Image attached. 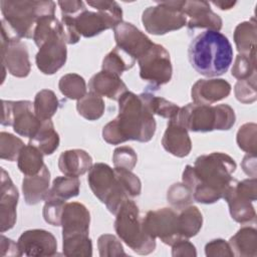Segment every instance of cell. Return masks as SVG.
<instances>
[{
  "instance_id": "f546056e",
  "label": "cell",
  "mask_w": 257,
  "mask_h": 257,
  "mask_svg": "<svg viewBox=\"0 0 257 257\" xmlns=\"http://www.w3.org/2000/svg\"><path fill=\"white\" fill-rule=\"evenodd\" d=\"M203 225V216L198 207L188 206L179 213V229L183 239L196 236Z\"/></svg>"
},
{
  "instance_id": "db71d44e",
  "label": "cell",
  "mask_w": 257,
  "mask_h": 257,
  "mask_svg": "<svg viewBox=\"0 0 257 257\" xmlns=\"http://www.w3.org/2000/svg\"><path fill=\"white\" fill-rule=\"evenodd\" d=\"M215 6L219 7L221 10H229L236 5V2H224V1H213Z\"/></svg>"
},
{
  "instance_id": "ac0fdd59",
  "label": "cell",
  "mask_w": 257,
  "mask_h": 257,
  "mask_svg": "<svg viewBox=\"0 0 257 257\" xmlns=\"http://www.w3.org/2000/svg\"><path fill=\"white\" fill-rule=\"evenodd\" d=\"M183 12L187 17V27L189 30L206 28L207 30L220 31L223 21L215 13L210 3L207 1H186L184 0Z\"/></svg>"
},
{
  "instance_id": "2e32d148",
  "label": "cell",
  "mask_w": 257,
  "mask_h": 257,
  "mask_svg": "<svg viewBox=\"0 0 257 257\" xmlns=\"http://www.w3.org/2000/svg\"><path fill=\"white\" fill-rule=\"evenodd\" d=\"M116 46L138 60L154 44L139 28L130 22H120L113 28Z\"/></svg>"
},
{
  "instance_id": "60d3db41",
  "label": "cell",
  "mask_w": 257,
  "mask_h": 257,
  "mask_svg": "<svg viewBox=\"0 0 257 257\" xmlns=\"http://www.w3.org/2000/svg\"><path fill=\"white\" fill-rule=\"evenodd\" d=\"M168 202L177 210H183L194 202L193 194L183 183L173 184L167 192Z\"/></svg>"
},
{
  "instance_id": "3957f363",
  "label": "cell",
  "mask_w": 257,
  "mask_h": 257,
  "mask_svg": "<svg viewBox=\"0 0 257 257\" xmlns=\"http://www.w3.org/2000/svg\"><path fill=\"white\" fill-rule=\"evenodd\" d=\"M188 54L192 67L207 77L224 74L233 61V48L229 39L214 30L198 34L191 41Z\"/></svg>"
},
{
  "instance_id": "d590c367",
  "label": "cell",
  "mask_w": 257,
  "mask_h": 257,
  "mask_svg": "<svg viewBox=\"0 0 257 257\" xmlns=\"http://www.w3.org/2000/svg\"><path fill=\"white\" fill-rule=\"evenodd\" d=\"M34 112L40 120L51 119L59 106V100L50 89H42L38 91L33 101Z\"/></svg>"
},
{
  "instance_id": "44dd1931",
  "label": "cell",
  "mask_w": 257,
  "mask_h": 257,
  "mask_svg": "<svg viewBox=\"0 0 257 257\" xmlns=\"http://www.w3.org/2000/svg\"><path fill=\"white\" fill-rule=\"evenodd\" d=\"M90 214L87 208L78 202L65 203L61 215L62 237L88 234Z\"/></svg>"
},
{
  "instance_id": "f5cc1de1",
  "label": "cell",
  "mask_w": 257,
  "mask_h": 257,
  "mask_svg": "<svg viewBox=\"0 0 257 257\" xmlns=\"http://www.w3.org/2000/svg\"><path fill=\"white\" fill-rule=\"evenodd\" d=\"M244 173L252 178H256V155L247 154L241 163Z\"/></svg>"
},
{
  "instance_id": "8992f818",
  "label": "cell",
  "mask_w": 257,
  "mask_h": 257,
  "mask_svg": "<svg viewBox=\"0 0 257 257\" xmlns=\"http://www.w3.org/2000/svg\"><path fill=\"white\" fill-rule=\"evenodd\" d=\"M115 216L114 230L121 241L140 255L154 252L156 239L145 231L139 207L133 200H126Z\"/></svg>"
},
{
  "instance_id": "4fadbf2b",
  "label": "cell",
  "mask_w": 257,
  "mask_h": 257,
  "mask_svg": "<svg viewBox=\"0 0 257 257\" xmlns=\"http://www.w3.org/2000/svg\"><path fill=\"white\" fill-rule=\"evenodd\" d=\"M1 59L2 67L19 78L28 76L31 70L29 53L26 44L13 35L1 22Z\"/></svg>"
},
{
  "instance_id": "ba28073f",
  "label": "cell",
  "mask_w": 257,
  "mask_h": 257,
  "mask_svg": "<svg viewBox=\"0 0 257 257\" xmlns=\"http://www.w3.org/2000/svg\"><path fill=\"white\" fill-rule=\"evenodd\" d=\"M87 183L93 195L115 215L122 204L131 199L117 179L114 169L107 164L96 163L88 171Z\"/></svg>"
},
{
  "instance_id": "e575fe53",
  "label": "cell",
  "mask_w": 257,
  "mask_h": 257,
  "mask_svg": "<svg viewBox=\"0 0 257 257\" xmlns=\"http://www.w3.org/2000/svg\"><path fill=\"white\" fill-rule=\"evenodd\" d=\"M56 35H63V27L61 22L54 15L43 16L37 21L34 29L33 40L38 47Z\"/></svg>"
},
{
  "instance_id": "6da1fadb",
  "label": "cell",
  "mask_w": 257,
  "mask_h": 257,
  "mask_svg": "<svg viewBox=\"0 0 257 257\" xmlns=\"http://www.w3.org/2000/svg\"><path fill=\"white\" fill-rule=\"evenodd\" d=\"M236 168V162L229 155L214 152L199 156L194 166L187 165L182 181L192 192L194 201L213 204L222 199L227 189L237 181L232 177Z\"/></svg>"
},
{
  "instance_id": "ab89813d",
  "label": "cell",
  "mask_w": 257,
  "mask_h": 257,
  "mask_svg": "<svg viewBox=\"0 0 257 257\" xmlns=\"http://www.w3.org/2000/svg\"><path fill=\"white\" fill-rule=\"evenodd\" d=\"M236 141L238 147L247 154L256 155L257 125L255 122H246L237 132Z\"/></svg>"
},
{
  "instance_id": "f907efd6",
  "label": "cell",
  "mask_w": 257,
  "mask_h": 257,
  "mask_svg": "<svg viewBox=\"0 0 257 257\" xmlns=\"http://www.w3.org/2000/svg\"><path fill=\"white\" fill-rule=\"evenodd\" d=\"M57 4L60 7L61 15H68L72 17H75L81 11L86 9L83 1H77V0L58 1Z\"/></svg>"
},
{
  "instance_id": "f6af8a7d",
  "label": "cell",
  "mask_w": 257,
  "mask_h": 257,
  "mask_svg": "<svg viewBox=\"0 0 257 257\" xmlns=\"http://www.w3.org/2000/svg\"><path fill=\"white\" fill-rule=\"evenodd\" d=\"M114 172L130 198L140 196L142 192V183L136 174L131 170L123 168H114Z\"/></svg>"
},
{
  "instance_id": "bcb514c9",
  "label": "cell",
  "mask_w": 257,
  "mask_h": 257,
  "mask_svg": "<svg viewBox=\"0 0 257 257\" xmlns=\"http://www.w3.org/2000/svg\"><path fill=\"white\" fill-rule=\"evenodd\" d=\"M65 203L66 201L55 198L45 199V204L42 212L45 222L52 226H61V215Z\"/></svg>"
},
{
  "instance_id": "9c48e42d",
  "label": "cell",
  "mask_w": 257,
  "mask_h": 257,
  "mask_svg": "<svg viewBox=\"0 0 257 257\" xmlns=\"http://www.w3.org/2000/svg\"><path fill=\"white\" fill-rule=\"evenodd\" d=\"M183 1H162L146 8L142 22L147 32L154 35H164L179 30L187 25V17L183 12Z\"/></svg>"
},
{
  "instance_id": "f1b7e54d",
  "label": "cell",
  "mask_w": 257,
  "mask_h": 257,
  "mask_svg": "<svg viewBox=\"0 0 257 257\" xmlns=\"http://www.w3.org/2000/svg\"><path fill=\"white\" fill-rule=\"evenodd\" d=\"M139 96L152 114H157L170 120L176 118L179 113L180 106L164 97L157 96L149 91L142 92Z\"/></svg>"
},
{
  "instance_id": "7bdbcfd3",
  "label": "cell",
  "mask_w": 257,
  "mask_h": 257,
  "mask_svg": "<svg viewBox=\"0 0 257 257\" xmlns=\"http://www.w3.org/2000/svg\"><path fill=\"white\" fill-rule=\"evenodd\" d=\"M97 248L99 256L111 257V256H126L120 241L111 234H102L97 239Z\"/></svg>"
},
{
  "instance_id": "8d00e7d4",
  "label": "cell",
  "mask_w": 257,
  "mask_h": 257,
  "mask_svg": "<svg viewBox=\"0 0 257 257\" xmlns=\"http://www.w3.org/2000/svg\"><path fill=\"white\" fill-rule=\"evenodd\" d=\"M104 101L101 96L89 91L82 98L77 100L76 109L78 113L88 120L100 118L104 112Z\"/></svg>"
},
{
  "instance_id": "277c9868",
  "label": "cell",
  "mask_w": 257,
  "mask_h": 257,
  "mask_svg": "<svg viewBox=\"0 0 257 257\" xmlns=\"http://www.w3.org/2000/svg\"><path fill=\"white\" fill-rule=\"evenodd\" d=\"M1 22L18 38H33L37 21L46 15H54L56 4L53 1L16 0L0 1Z\"/></svg>"
},
{
  "instance_id": "74e56055",
  "label": "cell",
  "mask_w": 257,
  "mask_h": 257,
  "mask_svg": "<svg viewBox=\"0 0 257 257\" xmlns=\"http://www.w3.org/2000/svg\"><path fill=\"white\" fill-rule=\"evenodd\" d=\"M60 92L69 99H80L86 94V83L77 73H67L60 77L58 82Z\"/></svg>"
},
{
  "instance_id": "7c38bea8",
  "label": "cell",
  "mask_w": 257,
  "mask_h": 257,
  "mask_svg": "<svg viewBox=\"0 0 257 257\" xmlns=\"http://www.w3.org/2000/svg\"><path fill=\"white\" fill-rule=\"evenodd\" d=\"M3 112L1 124L11 125L19 136L31 139L39 130L42 120L34 112L30 100H2Z\"/></svg>"
},
{
  "instance_id": "836d02e7",
  "label": "cell",
  "mask_w": 257,
  "mask_h": 257,
  "mask_svg": "<svg viewBox=\"0 0 257 257\" xmlns=\"http://www.w3.org/2000/svg\"><path fill=\"white\" fill-rule=\"evenodd\" d=\"M136 61L137 60L131 55H128L125 51L115 46L110 52H108L104 56L101 68L102 70L120 76L124 71L131 69L135 65Z\"/></svg>"
},
{
  "instance_id": "816d5d0a",
  "label": "cell",
  "mask_w": 257,
  "mask_h": 257,
  "mask_svg": "<svg viewBox=\"0 0 257 257\" xmlns=\"http://www.w3.org/2000/svg\"><path fill=\"white\" fill-rule=\"evenodd\" d=\"M1 256H22L18 247V243L5 237L3 234L1 235Z\"/></svg>"
},
{
  "instance_id": "cb8c5ba5",
  "label": "cell",
  "mask_w": 257,
  "mask_h": 257,
  "mask_svg": "<svg viewBox=\"0 0 257 257\" xmlns=\"http://www.w3.org/2000/svg\"><path fill=\"white\" fill-rule=\"evenodd\" d=\"M50 172L44 165L42 170L33 176H25L22 181V192L27 205H36L45 201L49 192Z\"/></svg>"
},
{
  "instance_id": "681fc988",
  "label": "cell",
  "mask_w": 257,
  "mask_h": 257,
  "mask_svg": "<svg viewBox=\"0 0 257 257\" xmlns=\"http://www.w3.org/2000/svg\"><path fill=\"white\" fill-rule=\"evenodd\" d=\"M172 255L174 257H195L197 251L188 239H182L172 245Z\"/></svg>"
},
{
  "instance_id": "8fae6325",
  "label": "cell",
  "mask_w": 257,
  "mask_h": 257,
  "mask_svg": "<svg viewBox=\"0 0 257 257\" xmlns=\"http://www.w3.org/2000/svg\"><path fill=\"white\" fill-rule=\"evenodd\" d=\"M140 76L150 83L152 89H158L172 79L173 66L169 51L161 44L152 47L138 59Z\"/></svg>"
},
{
  "instance_id": "484cf974",
  "label": "cell",
  "mask_w": 257,
  "mask_h": 257,
  "mask_svg": "<svg viewBox=\"0 0 257 257\" xmlns=\"http://www.w3.org/2000/svg\"><path fill=\"white\" fill-rule=\"evenodd\" d=\"M234 42L240 54L256 56L257 28L254 17L249 21L239 23L234 30Z\"/></svg>"
},
{
  "instance_id": "9a60e30c",
  "label": "cell",
  "mask_w": 257,
  "mask_h": 257,
  "mask_svg": "<svg viewBox=\"0 0 257 257\" xmlns=\"http://www.w3.org/2000/svg\"><path fill=\"white\" fill-rule=\"evenodd\" d=\"M21 255L29 257H50L57 253V241L52 233L43 229L24 231L18 238Z\"/></svg>"
},
{
  "instance_id": "83f0119b",
  "label": "cell",
  "mask_w": 257,
  "mask_h": 257,
  "mask_svg": "<svg viewBox=\"0 0 257 257\" xmlns=\"http://www.w3.org/2000/svg\"><path fill=\"white\" fill-rule=\"evenodd\" d=\"M59 136L51 119L42 120L37 133L29 139V145L37 148L43 155H52L59 146Z\"/></svg>"
},
{
  "instance_id": "5bb4252c",
  "label": "cell",
  "mask_w": 257,
  "mask_h": 257,
  "mask_svg": "<svg viewBox=\"0 0 257 257\" xmlns=\"http://www.w3.org/2000/svg\"><path fill=\"white\" fill-rule=\"evenodd\" d=\"M145 231L153 238H159L172 246L182 240L179 229V214L172 208H161L149 211L143 218Z\"/></svg>"
},
{
  "instance_id": "c3c4849f",
  "label": "cell",
  "mask_w": 257,
  "mask_h": 257,
  "mask_svg": "<svg viewBox=\"0 0 257 257\" xmlns=\"http://www.w3.org/2000/svg\"><path fill=\"white\" fill-rule=\"evenodd\" d=\"M205 254L208 257H233L235 256L231 246L223 239H214L208 242L205 246Z\"/></svg>"
},
{
  "instance_id": "ee69618b",
  "label": "cell",
  "mask_w": 257,
  "mask_h": 257,
  "mask_svg": "<svg viewBox=\"0 0 257 257\" xmlns=\"http://www.w3.org/2000/svg\"><path fill=\"white\" fill-rule=\"evenodd\" d=\"M232 76L241 80L256 73V56L238 54L232 67Z\"/></svg>"
},
{
  "instance_id": "d6986e66",
  "label": "cell",
  "mask_w": 257,
  "mask_h": 257,
  "mask_svg": "<svg viewBox=\"0 0 257 257\" xmlns=\"http://www.w3.org/2000/svg\"><path fill=\"white\" fill-rule=\"evenodd\" d=\"M19 193L8 173L1 168V197H0V230L4 233L12 229L16 223V207Z\"/></svg>"
},
{
  "instance_id": "4316f807",
  "label": "cell",
  "mask_w": 257,
  "mask_h": 257,
  "mask_svg": "<svg viewBox=\"0 0 257 257\" xmlns=\"http://www.w3.org/2000/svg\"><path fill=\"white\" fill-rule=\"evenodd\" d=\"M234 255L239 257H255L257 255V230L245 226L238 230L228 242Z\"/></svg>"
},
{
  "instance_id": "f35d334b",
  "label": "cell",
  "mask_w": 257,
  "mask_h": 257,
  "mask_svg": "<svg viewBox=\"0 0 257 257\" xmlns=\"http://www.w3.org/2000/svg\"><path fill=\"white\" fill-rule=\"evenodd\" d=\"M24 143L18 137L7 133H0V158L9 162L17 161L21 150L24 148Z\"/></svg>"
},
{
  "instance_id": "30bf717a",
  "label": "cell",
  "mask_w": 257,
  "mask_h": 257,
  "mask_svg": "<svg viewBox=\"0 0 257 257\" xmlns=\"http://www.w3.org/2000/svg\"><path fill=\"white\" fill-rule=\"evenodd\" d=\"M223 199L228 203L233 220L241 224L255 222L256 212L252 203L257 199L256 178L236 181L227 189Z\"/></svg>"
},
{
  "instance_id": "7402d4cb",
  "label": "cell",
  "mask_w": 257,
  "mask_h": 257,
  "mask_svg": "<svg viewBox=\"0 0 257 257\" xmlns=\"http://www.w3.org/2000/svg\"><path fill=\"white\" fill-rule=\"evenodd\" d=\"M164 149L171 155L184 158L192 150V142L188 131L175 118L170 119L162 139Z\"/></svg>"
},
{
  "instance_id": "603a6c76",
  "label": "cell",
  "mask_w": 257,
  "mask_h": 257,
  "mask_svg": "<svg viewBox=\"0 0 257 257\" xmlns=\"http://www.w3.org/2000/svg\"><path fill=\"white\" fill-rule=\"evenodd\" d=\"M88 88L91 92L99 96H106L113 100H118L127 91L126 85L120 79V76L102 69L91 76L88 82Z\"/></svg>"
},
{
  "instance_id": "5b68a950",
  "label": "cell",
  "mask_w": 257,
  "mask_h": 257,
  "mask_svg": "<svg viewBox=\"0 0 257 257\" xmlns=\"http://www.w3.org/2000/svg\"><path fill=\"white\" fill-rule=\"evenodd\" d=\"M187 131L208 133L212 131H229L236 121L234 109L226 103L205 105L190 102L180 107L175 118Z\"/></svg>"
},
{
  "instance_id": "7dc6e473",
  "label": "cell",
  "mask_w": 257,
  "mask_h": 257,
  "mask_svg": "<svg viewBox=\"0 0 257 257\" xmlns=\"http://www.w3.org/2000/svg\"><path fill=\"white\" fill-rule=\"evenodd\" d=\"M112 162L114 168H123L133 170L138 162V156L135 150L128 146H121L113 151Z\"/></svg>"
},
{
  "instance_id": "d4e9b609",
  "label": "cell",
  "mask_w": 257,
  "mask_h": 257,
  "mask_svg": "<svg viewBox=\"0 0 257 257\" xmlns=\"http://www.w3.org/2000/svg\"><path fill=\"white\" fill-rule=\"evenodd\" d=\"M91 167L92 158L84 150H67L58 158V169L64 176L78 178L88 172Z\"/></svg>"
},
{
  "instance_id": "7a4b0ae2",
  "label": "cell",
  "mask_w": 257,
  "mask_h": 257,
  "mask_svg": "<svg viewBox=\"0 0 257 257\" xmlns=\"http://www.w3.org/2000/svg\"><path fill=\"white\" fill-rule=\"evenodd\" d=\"M117 101L118 114L103 126V140L110 145H119L126 141L150 142L156 133V119L141 97L126 91Z\"/></svg>"
},
{
  "instance_id": "ffe728a7",
  "label": "cell",
  "mask_w": 257,
  "mask_h": 257,
  "mask_svg": "<svg viewBox=\"0 0 257 257\" xmlns=\"http://www.w3.org/2000/svg\"><path fill=\"white\" fill-rule=\"evenodd\" d=\"M231 88V84L223 78L199 79L192 86L191 97L197 104L210 105L229 96Z\"/></svg>"
},
{
  "instance_id": "d6a6232c",
  "label": "cell",
  "mask_w": 257,
  "mask_h": 257,
  "mask_svg": "<svg viewBox=\"0 0 257 257\" xmlns=\"http://www.w3.org/2000/svg\"><path fill=\"white\" fill-rule=\"evenodd\" d=\"M62 252L67 257L92 256V242L88 234L62 237Z\"/></svg>"
},
{
  "instance_id": "52a82bcc",
  "label": "cell",
  "mask_w": 257,
  "mask_h": 257,
  "mask_svg": "<svg viewBox=\"0 0 257 257\" xmlns=\"http://www.w3.org/2000/svg\"><path fill=\"white\" fill-rule=\"evenodd\" d=\"M96 11L83 10L72 17L74 27L80 36L89 38L104 30L114 28L122 22V10L115 1H87Z\"/></svg>"
},
{
  "instance_id": "1f68e13d",
  "label": "cell",
  "mask_w": 257,
  "mask_h": 257,
  "mask_svg": "<svg viewBox=\"0 0 257 257\" xmlns=\"http://www.w3.org/2000/svg\"><path fill=\"white\" fill-rule=\"evenodd\" d=\"M80 190V181L77 177H68V176H59L56 177L52 186L49 189L47 198H55L62 201L74 198L78 196Z\"/></svg>"
},
{
  "instance_id": "4dcf8cb0",
  "label": "cell",
  "mask_w": 257,
  "mask_h": 257,
  "mask_svg": "<svg viewBox=\"0 0 257 257\" xmlns=\"http://www.w3.org/2000/svg\"><path fill=\"white\" fill-rule=\"evenodd\" d=\"M17 166L20 172L25 176L36 175L44 167L43 154L37 148L27 145L19 154Z\"/></svg>"
},
{
  "instance_id": "b9f144b4",
  "label": "cell",
  "mask_w": 257,
  "mask_h": 257,
  "mask_svg": "<svg viewBox=\"0 0 257 257\" xmlns=\"http://www.w3.org/2000/svg\"><path fill=\"white\" fill-rule=\"evenodd\" d=\"M234 93L238 101L242 103H252L257 99L256 73L250 77L238 80L234 86Z\"/></svg>"
},
{
  "instance_id": "e0dca14e",
  "label": "cell",
  "mask_w": 257,
  "mask_h": 257,
  "mask_svg": "<svg viewBox=\"0 0 257 257\" xmlns=\"http://www.w3.org/2000/svg\"><path fill=\"white\" fill-rule=\"evenodd\" d=\"M67 49L63 35H56L45 41L35 56L37 68L44 74L51 75L66 62Z\"/></svg>"
}]
</instances>
